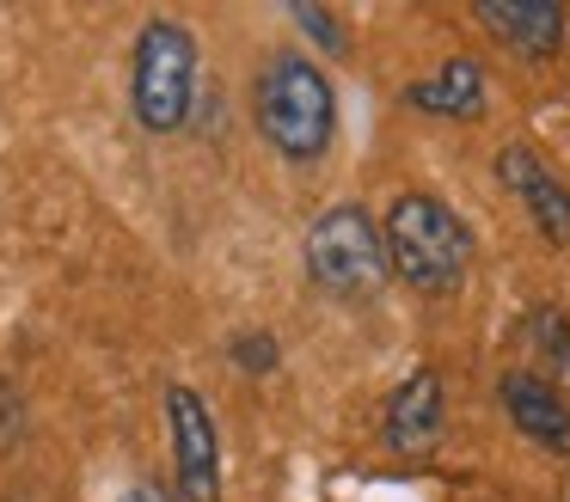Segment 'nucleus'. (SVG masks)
<instances>
[{
	"label": "nucleus",
	"mask_w": 570,
	"mask_h": 502,
	"mask_svg": "<svg viewBox=\"0 0 570 502\" xmlns=\"http://www.w3.org/2000/svg\"><path fill=\"white\" fill-rule=\"evenodd\" d=\"M252 117H258V135L276 154L307 166L337 135V92L320 61H307L301 49H276L252 80Z\"/></svg>",
	"instance_id": "f257e3e1"
},
{
	"label": "nucleus",
	"mask_w": 570,
	"mask_h": 502,
	"mask_svg": "<svg viewBox=\"0 0 570 502\" xmlns=\"http://www.w3.org/2000/svg\"><path fill=\"white\" fill-rule=\"evenodd\" d=\"M381 239H386V269H393L405 288H417V294L460 288V276H466V264H472L466 220H460L442 196H430V190H405V196H399V203L386 208Z\"/></svg>",
	"instance_id": "f03ea898"
},
{
	"label": "nucleus",
	"mask_w": 570,
	"mask_h": 502,
	"mask_svg": "<svg viewBox=\"0 0 570 502\" xmlns=\"http://www.w3.org/2000/svg\"><path fill=\"white\" fill-rule=\"evenodd\" d=\"M197 105V37L178 19H148L129 56V110L148 135H178Z\"/></svg>",
	"instance_id": "7ed1b4c3"
},
{
	"label": "nucleus",
	"mask_w": 570,
	"mask_h": 502,
	"mask_svg": "<svg viewBox=\"0 0 570 502\" xmlns=\"http://www.w3.org/2000/svg\"><path fill=\"white\" fill-rule=\"evenodd\" d=\"M307 276L332 301H374L386 288V239L362 203H337L307 227Z\"/></svg>",
	"instance_id": "20e7f679"
},
{
	"label": "nucleus",
	"mask_w": 570,
	"mask_h": 502,
	"mask_svg": "<svg viewBox=\"0 0 570 502\" xmlns=\"http://www.w3.org/2000/svg\"><path fill=\"white\" fill-rule=\"evenodd\" d=\"M166 423H173V484L178 502H222V435H215L209 404L190 386L166 392Z\"/></svg>",
	"instance_id": "39448f33"
},
{
	"label": "nucleus",
	"mask_w": 570,
	"mask_h": 502,
	"mask_svg": "<svg viewBox=\"0 0 570 502\" xmlns=\"http://www.w3.org/2000/svg\"><path fill=\"white\" fill-rule=\"evenodd\" d=\"M497 178H503V190L528 208V220L546 233V239L570 245V190L528 141H509L503 154H497Z\"/></svg>",
	"instance_id": "423d86ee"
},
{
	"label": "nucleus",
	"mask_w": 570,
	"mask_h": 502,
	"mask_svg": "<svg viewBox=\"0 0 570 502\" xmlns=\"http://www.w3.org/2000/svg\"><path fill=\"white\" fill-rule=\"evenodd\" d=\"M497 398H503L509 423H515L533 447L570 453V404H564L558 386H546L540 374H528V367H509V374L497 380Z\"/></svg>",
	"instance_id": "0eeeda50"
},
{
	"label": "nucleus",
	"mask_w": 570,
	"mask_h": 502,
	"mask_svg": "<svg viewBox=\"0 0 570 502\" xmlns=\"http://www.w3.org/2000/svg\"><path fill=\"white\" fill-rule=\"evenodd\" d=\"M479 24L491 37H503L515 56H552V49L564 43L570 12L558 7V0H484Z\"/></svg>",
	"instance_id": "6e6552de"
},
{
	"label": "nucleus",
	"mask_w": 570,
	"mask_h": 502,
	"mask_svg": "<svg viewBox=\"0 0 570 502\" xmlns=\"http://www.w3.org/2000/svg\"><path fill=\"white\" fill-rule=\"evenodd\" d=\"M435 435H442V374H435V367H417V374H405V386L393 392V404H386V441H393L399 453H423Z\"/></svg>",
	"instance_id": "1a4fd4ad"
},
{
	"label": "nucleus",
	"mask_w": 570,
	"mask_h": 502,
	"mask_svg": "<svg viewBox=\"0 0 570 502\" xmlns=\"http://www.w3.org/2000/svg\"><path fill=\"white\" fill-rule=\"evenodd\" d=\"M405 98L417 110H435V117L472 122V117H484V68H479V61H466V56H454V61H442L430 80L411 86Z\"/></svg>",
	"instance_id": "9d476101"
},
{
	"label": "nucleus",
	"mask_w": 570,
	"mask_h": 502,
	"mask_svg": "<svg viewBox=\"0 0 570 502\" xmlns=\"http://www.w3.org/2000/svg\"><path fill=\"white\" fill-rule=\"evenodd\" d=\"M521 331H528V350H533V374L564 392L570 386V318L558 306H533Z\"/></svg>",
	"instance_id": "9b49d317"
},
{
	"label": "nucleus",
	"mask_w": 570,
	"mask_h": 502,
	"mask_svg": "<svg viewBox=\"0 0 570 502\" xmlns=\"http://www.w3.org/2000/svg\"><path fill=\"white\" fill-rule=\"evenodd\" d=\"M295 24H301V31H307L320 49H325V56H344V49H350L344 19H337V12H325V7H295Z\"/></svg>",
	"instance_id": "f8f14e48"
},
{
	"label": "nucleus",
	"mask_w": 570,
	"mask_h": 502,
	"mask_svg": "<svg viewBox=\"0 0 570 502\" xmlns=\"http://www.w3.org/2000/svg\"><path fill=\"white\" fill-rule=\"evenodd\" d=\"M234 362H239V367H252V374H271V367H276V343H271V331H246V337H234Z\"/></svg>",
	"instance_id": "ddd939ff"
},
{
	"label": "nucleus",
	"mask_w": 570,
	"mask_h": 502,
	"mask_svg": "<svg viewBox=\"0 0 570 502\" xmlns=\"http://www.w3.org/2000/svg\"><path fill=\"white\" fill-rule=\"evenodd\" d=\"M117 502H173V496H166V490L154 484V478H136V484H129V490H124V496H117Z\"/></svg>",
	"instance_id": "4468645a"
}]
</instances>
